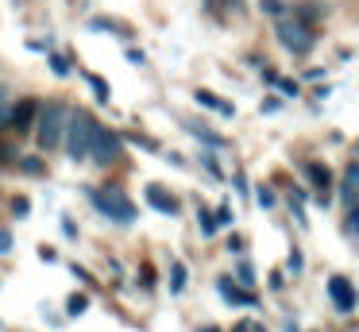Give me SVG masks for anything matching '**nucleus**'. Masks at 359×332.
<instances>
[{
	"instance_id": "obj_14",
	"label": "nucleus",
	"mask_w": 359,
	"mask_h": 332,
	"mask_svg": "<svg viewBox=\"0 0 359 332\" xmlns=\"http://www.w3.org/2000/svg\"><path fill=\"white\" fill-rule=\"evenodd\" d=\"M86 81H89V89L97 93V100H101V105H109V97H112V93H109V81H104L101 74H86Z\"/></svg>"
},
{
	"instance_id": "obj_6",
	"label": "nucleus",
	"mask_w": 359,
	"mask_h": 332,
	"mask_svg": "<svg viewBox=\"0 0 359 332\" xmlns=\"http://www.w3.org/2000/svg\"><path fill=\"white\" fill-rule=\"evenodd\" d=\"M328 298H332V305L340 309V313H351V309H355V286L344 274H332L328 278Z\"/></svg>"
},
{
	"instance_id": "obj_20",
	"label": "nucleus",
	"mask_w": 359,
	"mask_h": 332,
	"mask_svg": "<svg viewBox=\"0 0 359 332\" xmlns=\"http://www.w3.org/2000/svg\"><path fill=\"white\" fill-rule=\"evenodd\" d=\"M240 282H243V286L255 282V270H251V263H240Z\"/></svg>"
},
{
	"instance_id": "obj_2",
	"label": "nucleus",
	"mask_w": 359,
	"mask_h": 332,
	"mask_svg": "<svg viewBox=\"0 0 359 332\" xmlns=\"http://www.w3.org/2000/svg\"><path fill=\"white\" fill-rule=\"evenodd\" d=\"M93 116L86 112V108H74L70 120H66V154H70L74 162H81L89 154V135H93Z\"/></svg>"
},
{
	"instance_id": "obj_12",
	"label": "nucleus",
	"mask_w": 359,
	"mask_h": 332,
	"mask_svg": "<svg viewBox=\"0 0 359 332\" xmlns=\"http://www.w3.org/2000/svg\"><path fill=\"white\" fill-rule=\"evenodd\" d=\"M194 97H197V105H205V108H212V112H220V116H232V112H236V108H232V105H228V100H220V97H212V93H209V89H197V93H194Z\"/></svg>"
},
{
	"instance_id": "obj_8",
	"label": "nucleus",
	"mask_w": 359,
	"mask_h": 332,
	"mask_svg": "<svg viewBox=\"0 0 359 332\" xmlns=\"http://www.w3.org/2000/svg\"><path fill=\"white\" fill-rule=\"evenodd\" d=\"M340 201L348 208L359 205V162H351L348 170H344V182H340Z\"/></svg>"
},
{
	"instance_id": "obj_28",
	"label": "nucleus",
	"mask_w": 359,
	"mask_h": 332,
	"mask_svg": "<svg viewBox=\"0 0 359 332\" xmlns=\"http://www.w3.org/2000/svg\"><path fill=\"white\" fill-rule=\"evenodd\" d=\"M217 224L224 228V224H232V208H220V216H217Z\"/></svg>"
},
{
	"instance_id": "obj_7",
	"label": "nucleus",
	"mask_w": 359,
	"mask_h": 332,
	"mask_svg": "<svg viewBox=\"0 0 359 332\" xmlns=\"http://www.w3.org/2000/svg\"><path fill=\"white\" fill-rule=\"evenodd\" d=\"M147 205L158 208L163 216H178V213H182V201L174 197V193H166L163 185H155V182L147 185Z\"/></svg>"
},
{
	"instance_id": "obj_16",
	"label": "nucleus",
	"mask_w": 359,
	"mask_h": 332,
	"mask_svg": "<svg viewBox=\"0 0 359 332\" xmlns=\"http://www.w3.org/2000/svg\"><path fill=\"white\" fill-rule=\"evenodd\" d=\"M8 120H12V93L0 85V128H4Z\"/></svg>"
},
{
	"instance_id": "obj_25",
	"label": "nucleus",
	"mask_w": 359,
	"mask_h": 332,
	"mask_svg": "<svg viewBox=\"0 0 359 332\" xmlns=\"http://www.w3.org/2000/svg\"><path fill=\"white\" fill-rule=\"evenodd\" d=\"M278 89H282V93H297V81H290V77H278Z\"/></svg>"
},
{
	"instance_id": "obj_31",
	"label": "nucleus",
	"mask_w": 359,
	"mask_h": 332,
	"mask_svg": "<svg viewBox=\"0 0 359 332\" xmlns=\"http://www.w3.org/2000/svg\"><path fill=\"white\" fill-rule=\"evenodd\" d=\"M197 332H220V328H197Z\"/></svg>"
},
{
	"instance_id": "obj_29",
	"label": "nucleus",
	"mask_w": 359,
	"mask_h": 332,
	"mask_svg": "<svg viewBox=\"0 0 359 332\" xmlns=\"http://www.w3.org/2000/svg\"><path fill=\"white\" fill-rule=\"evenodd\" d=\"M205 166H209V170H212V174H217V178H220V162H217V159H212V154H205Z\"/></svg>"
},
{
	"instance_id": "obj_22",
	"label": "nucleus",
	"mask_w": 359,
	"mask_h": 332,
	"mask_svg": "<svg viewBox=\"0 0 359 332\" xmlns=\"http://www.w3.org/2000/svg\"><path fill=\"white\" fill-rule=\"evenodd\" d=\"M201 232H205V236H212V232H217V220H212V213H201Z\"/></svg>"
},
{
	"instance_id": "obj_3",
	"label": "nucleus",
	"mask_w": 359,
	"mask_h": 332,
	"mask_svg": "<svg viewBox=\"0 0 359 332\" xmlns=\"http://www.w3.org/2000/svg\"><path fill=\"white\" fill-rule=\"evenodd\" d=\"M66 108L58 105V100H47V105L39 108V147L43 151H55L58 143H62V128H66Z\"/></svg>"
},
{
	"instance_id": "obj_26",
	"label": "nucleus",
	"mask_w": 359,
	"mask_h": 332,
	"mask_svg": "<svg viewBox=\"0 0 359 332\" xmlns=\"http://www.w3.org/2000/svg\"><path fill=\"white\" fill-rule=\"evenodd\" d=\"M348 228H351V232H359V205L348 213Z\"/></svg>"
},
{
	"instance_id": "obj_24",
	"label": "nucleus",
	"mask_w": 359,
	"mask_h": 332,
	"mask_svg": "<svg viewBox=\"0 0 359 332\" xmlns=\"http://www.w3.org/2000/svg\"><path fill=\"white\" fill-rule=\"evenodd\" d=\"M259 201H263V205H266V208H271V205H274V193H271V190H266V185H259Z\"/></svg>"
},
{
	"instance_id": "obj_9",
	"label": "nucleus",
	"mask_w": 359,
	"mask_h": 332,
	"mask_svg": "<svg viewBox=\"0 0 359 332\" xmlns=\"http://www.w3.org/2000/svg\"><path fill=\"white\" fill-rule=\"evenodd\" d=\"M186 131H189L194 139H201L205 147H224V135H217L212 128H205L201 120H186Z\"/></svg>"
},
{
	"instance_id": "obj_15",
	"label": "nucleus",
	"mask_w": 359,
	"mask_h": 332,
	"mask_svg": "<svg viewBox=\"0 0 359 332\" xmlns=\"http://www.w3.org/2000/svg\"><path fill=\"white\" fill-rule=\"evenodd\" d=\"M86 305H89L86 293H70V298H66V313H70V317H81V313H86Z\"/></svg>"
},
{
	"instance_id": "obj_13",
	"label": "nucleus",
	"mask_w": 359,
	"mask_h": 332,
	"mask_svg": "<svg viewBox=\"0 0 359 332\" xmlns=\"http://www.w3.org/2000/svg\"><path fill=\"white\" fill-rule=\"evenodd\" d=\"M89 31H104V35H132V31H128V27H120V23L116 20H89Z\"/></svg>"
},
{
	"instance_id": "obj_11",
	"label": "nucleus",
	"mask_w": 359,
	"mask_h": 332,
	"mask_svg": "<svg viewBox=\"0 0 359 332\" xmlns=\"http://www.w3.org/2000/svg\"><path fill=\"white\" fill-rule=\"evenodd\" d=\"M217 290L224 293V298L232 301V305H255V298H251L248 290H236V286L228 282V278H217Z\"/></svg>"
},
{
	"instance_id": "obj_4",
	"label": "nucleus",
	"mask_w": 359,
	"mask_h": 332,
	"mask_svg": "<svg viewBox=\"0 0 359 332\" xmlns=\"http://www.w3.org/2000/svg\"><path fill=\"white\" fill-rule=\"evenodd\" d=\"M120 154V135L109 128H101V124H93V135H89V154L86 159H93L97 166H109L112 159Z\"/></svg>"
},
{
	"instance_id": "obj_17",
	"label": "nucleus",
	"mask_w": 359,
	"mask_h": 332,
	"mask_svg": "<svg viewBox=\"0 0 359 332\" xmlns=\"http://www.w3.org/2000/svg\"><path fill=\"white\" fill-rule=\"evenodd\" d=\"M186 278H189V270L178 263V267L170 270V290H174V293H182V286H186Z\"/></svg>"
},
{
	"instance_id": "obj_21",
	"label": "nucleus",
	"mask_w": 359,
	"mask_h": 332,
	"mask_svg": "<svg viewBox=\"0 0 359 332\" xmlns=\"http://www.w3.org/2000/svg\"><path fill=\"white\" fill-rule=\"evenodd\" d=\"M8 251H12V232L0 228V255H8Z\"/></svg>"
},
{
	"instance_id": "obj_19",
	"label": "nucleus",
	"mask_w": 359,
	"mask_h": 332,
	"mask_svg": "<svg viewBox=\"0 0 359 332\" xmlns=\"http://www.w3.org/2000/svg\"><path fill=\"white\" fill-rule=\"evenodd\" d=\"M263 12L266 15H282V12H286V4H282V0H263Z\"/></svg>"
},
{
	"instance_id": "obj_30",
	"label": "nucleus",
	"mask_w": 359,
	"mask_h": 332,
	"mask_svg": "<svg viewBox=\"0 0 359 332\" xmlns=\"http://www.w3.org/2000/svg\"><path fill=\"white\" fill-rule=\"evenodd\" d=\"M24 170H35V174H39V170H43V162H39V159H24Z\"/></svg>"
},
{
	"instance_id": "obj_27",
	"label": "nucleus",
	"mask_w": 359,
	"mask_h": 332,
	"mask_svg": "<svg viewBox=\"0 0 359 332\" xmlns=\"http://www.w3.org/2000/svg\"><path fill=\"white\" fill-rule=\"evenodd\" d=\"M12 213L24 216V213H27V201H24V197H16V201H12Z\"/></svg>"
},
{
	"instance_id": "obj_1",
	"label": "nucleus",
	"mask_w": 359,
	"mask_h": 332,
	"mask_svg": "<svg viewBox=\"0 0 359 332\" xmlns=\"http://www.w3.org/2000/svg\"><path fill=\"white\" fill-rule=\"evenodd\" d=\"M89 201H93V205L101 208L109 220H116V224H132L135 220V205L128 201V193L120 190L116 182L101 185V190H89Z\"/></svg>"
},
{
	"instance_id": "obj_5",
	"label": "nucleus",
	"mask_w": 359,
	"mask_h": 332,
	"mask_svg": "<svg viewBox=\"0 0 359 332\" xmlns=\"http://www.w3.org/2000/svg\"><path fill=\"white\" fill-rule=\"evenodd\" d=\"M274 35H278V43L294 54H309V46H313V31L297 20H278L274 23Z\"/></svg>"
},
{
	"instance_id": "obj_18",
	"label": "nucleus",
	"mask_w": 359,
	"mask_h": 332,
	"mask_svg": "<svg viewBox=\"0 0 359 332\" xmlns=\"http://www.w3.org/2000/svg\"><path fill=\"white\" fill-rule=\"evenodd\" d=\"M50 69H55L58 77H66L74 66H70V58H66V54H50Z\"/></svg>"
},
{
	"instance_id": "obj_23",
	"label": "nucleus",
	"mask_w": 359,
	"mask_h": 332,
	"mask_svg": "<svg viewBox=\"0 0 359 332\" xmlns=\"http://www.w3.org/2000/svg\"><path fill=\"white\" fill-rule=\"evenodd\" d=\"M309 174L317 178V185H328V170L325 166H309Z\"/></svg>"
},
{
	"instance_id": "obj_10",
	"label": "nucleus",
	"mask_w": 359,
	"mask_h": 332,
	"mask_svg": "<svg viewBox=\"0 0 359 332\" xmlns=\"http://www.w3.org/2000/svg\"><path fill=\"white\" fill-rule=\"evenodd\" d=\"M35 112H39V108H35V100H24V105H16L12 108V128H20V131H27L32 128V120H35Z\"/></svg>"
}]
</instances>
